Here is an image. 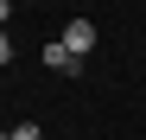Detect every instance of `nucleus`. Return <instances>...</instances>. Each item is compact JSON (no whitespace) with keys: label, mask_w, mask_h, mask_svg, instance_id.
<instances>
[{"label":"nucleus","mask_w":146,"mask_h":140,"mask_svg":"<svg viewBox=\"0 0 146 140\" xmlns=\"http://www.w3.org/2000/svg\"><path fill=\"white\" fill-rule=\"evenodd\" d=\"M13 140H38V127H32V121H26V127H13Z\"/></svg>","instance_id":"nucleus-3"},{"label":"nucleus","mask_w":146,"mask_h":140,"mask_svg":"<svg viewBox=\"0 0 146 140\" xmlns=\"http://www.w3.org/2000/svg\"><path fill=\"white\" fill-rule=\"evenodd\" d=\"M7 57H13V38H7V32H0V64H7Z\"/></svg>","instance_id":"nucleus-4"},{"label":"nucleus","mask_w":146,"mask_h":140,"mask_svg":"<svg viewBox=\"0 0 146 140\" xmlns=\"http://www.w3.org/2000/svg\"><path fill=\"white\" fill-rule=\"evenodd\" d=\"M64 45H70V57H89L95 51V45H102V32H95V19H70V26H64Z\"/></svg>","instance_id":"nucleus-1"},{"label":"nucleus","mask_w":146,"mask_h":140,"mask_svg":"<svg viewBox=\"0 0 146 140\" xmlns=\"http://www.w3.org/2000/svg\"><path fill=\"white\" fill-rule=\"evenodd\" d=\"M44 70H64V77H76V57H70V45H64V38H51V45H44Z\"/></svg>","instance_id":"nucleus-2"},{"label":"nucleus","mask_w":146,"mask_h":140,"mask_svg":"<svg viewBox=\"0 0 146 140\" xmlns=\"http://www.w3.org/2000/svg\"><path fill=\"white\" fill-rule=\"evenodd\" d=\"M0 140H13V134H0Z\"/></svg>","instance_id":"nucleus-6"},{"label":"nucleus","mask_w":146,"mask_h":140,"mask_svg":"<svg viewBox=\"0 0 146 140\" xmlns=\"http://www.w3.org/2000/svg\"><path fill=\"white\" fill-rule=\"evenodd\" d=\"M7 19H13V7H7V0H0V32H7Z\"/></svg>","instance_id":"nucleus-5"}]
</instances>
